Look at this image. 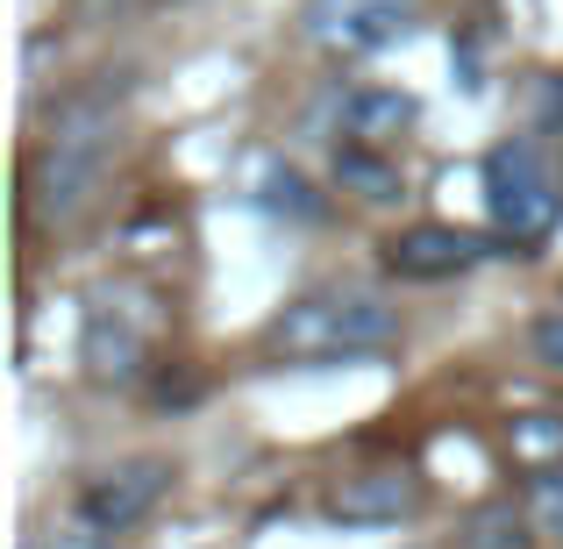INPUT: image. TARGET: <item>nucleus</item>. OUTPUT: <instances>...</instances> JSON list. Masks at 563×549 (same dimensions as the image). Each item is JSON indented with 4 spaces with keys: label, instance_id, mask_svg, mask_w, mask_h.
Returning <instances> with one entry per match:
<instances>
[{
    "label": "nucleus",
    "instance_id": "6e6552de",
    "mask_svg": "<svg viewBox=\"0 0 563 549\" xmlns=\"http://www.w3.org/2000/svg\"><path fill=\"white\" fill-rule=\"evenodd\" d=\"M143 358H151V343H143L136 315L114 300H100L93 315H86V378L93 385H136Z\"/></svg>",
    "mask_w": 563,
    "mask_h": 549
},
{
    "label": "nucleus",
    "instance_id": "2eb2a0df",
    "mask_svg": "<svg viewBox=\"0 0 563 549\" xmlns=\"http://www.w3.org/2000/svg\"><path fill=\"white\" fill-rule=\"evenodd\" d=\"M536 358L550 371H563V307H550V315L536 321Z\"/></svg>",
    "mask_w": 563,
    "mask_h": 549
},
{
    "label": "nucleus",
    "instance_id": "9b49d317",
    "mask_svg": "<svg viewBox=\"0 0 563 549\" xmlns=\"http://www.w3.org/2000/svg\"><path fill=\"white\" fill-rule=\"evenodd\" d=\"M507 450H514V464H521L528 479H536V471H556L563 464V414H528V421H514Z\"/></svg>",
    "mask_w": 563,
    "mask_h": 549
},
{
    "label": "nucleus",
    "instance_id": "7ed1b4c3",
    "mask_svg": "<svg viewBox=\"0 0 563 549\" xmlns=\"http://www.w3.org/2000/svg\"><path fill=\"white\" fill-rule=\"evenodd\" d=\"M485 207H493V229L507 235L514 250L542 243V235L556 229L563 179H556L550 151H542L536 136H514V143H499V151L485 157Z\"/></svg>",
    "mask_w": 563,
    "mask_h": 549
},
{
    "label": "nucleus",
    "instance_id": "20e7f679",
    "mask_svg": "<svg viewBox=\"0 0 563 549\" xmlns=\"http://www.w3.org/2000/svg\"><path fill=\"white\" fill-rule=\"evenodd\" d=\"M165 485H172V464L165 457H129V464H108L100 479H86L79 485V528L86 536H129V528L143 521V514L165 499Z\"/></svg>",
    "mask_w": 563,
    "mask_h": 549
},
{
    "label": "nucleus",
    "instance_id": "ddd939ff",
    "mask_svg": "<svg viewBox=\"0 0 563 549\" xmlns=\"http://www.w3.org/2000/svg\"><path fill=\"white\" fill-rule=\"evenodd\" d=\"M528 514H536L550 536H563V464L556 471H536V485H528Z\"/></svg>",
    "mask_w": 563,
    "mask_h": 549
},
{
    "label": "nucleus",
    "instance_id": "f257e3e1",
    "mask_svg": "<svg viewBox=\"0 0 563 549\" xmlns=\"http://www.w3.org/2000/svg\"><path fill=\"white\" fill-rule=\"evenodd\" d=\"M108 157H114V86H86L71 94L65 108L51 114L36 143V165H29V215L36 221H79L86 200L108 179Z\"/></svg>",
    "mask_w": 563,
    "mask_h": 549
},
{
    "label": "nucleus",
    "instance_id": "1a4fd4ad",
    "mask_svg": "<svg viewBox=\"0 0 563 549\" xmlns=\"http://www.w3.org/2000/svg\"><path fill=\"white\" fill-rule=\"evenodd\" d=\"M413 94H399V86H357V94L343 100V143H372V151H393L399 136L413 129Z\"/></svg>",
    "mask_w": 563,
    "mask_h": 549
},
{
    "label": "nucleus",
    "instance_id": "9d476101",
    "mask_svg": "<svg viewBox=\"0 0 563 549\" xmlns=\"http://www.w3.org/2000/svg\"><path fill=\"white\" fill-rule=\"evenodd\" d=\"M335 179L357 193V200H393V193H399V165L385 151H372V143H343V151H335Z\"/></svg>",
    "mask_w": 563,
    "mask_h": 549
},
{
    "label": "nucleus",
    "instance_id": "f8f14e48",
    "mask_svg": "<svg viewBox=\"0 0 563 549\" xmlns=\"http://www.w3.org/2000/svg\"><path fill=\"white\" fill-rule=\"evenodd\" d=\"M257 207H264V215H292V221L321 215V200H314V186H307V172L278 165V157H264V165H257Z\"/></svg>",
    "mask_w": 563,
    "mask_h": 549
},
{
    "label": "nucleus",
    "instance_id": "4468645a",
    "mask_svg": "<svg viewBox=\"0 0 563 549\" xmlns=\"http://www.w3.org/2000/svg\"><path fill=\"white\" fill-rule=\"evenodd\" d=\"M521 542L528 536H521V514H514V507H493L478 521V536H471V549H521Z\"/></svg>",
    "mask_w": 563,
    "mask_h": 549
},
{
    "label": "nucleus",
    "instance_id": "f03ea898",
    "mask_svg": "<svg viewBox=\"0 0 563 549\" xmlns=\"http://www.w3.org/2000/svg\"><path fill=\"white\" fill-rule=\"evenodd\" d=\"M264 343L286 364H357L399 343V307H385L378 293H357V286H321V293H300L264 329Z\"/></svg>",
    "mask_w": 563,
    "mask_h": 549
},
{
    "label": "nucleus",
    "instance_id": "0eeeda50",
    "mask_svg": "<svg viewBox=\"0 0 563 549\" xmlns=\"http://www.w3.org/2000/svg\"><path fill=\"white\" fill-rule=\"evenodd\" d=\"M421 507V479L413 471H350L321 493V514L343 528H385V521H407Z\"/></svg>",
    "mask_w": 563,
    "mask_h": 549
},
{
    "label": "nucleus",
    "instance_id": "423d86ee",
    "mask_svg": "<svg viewBox=\"0 0 563 549\" xmlns=\"http://www.w3.org/2000/svg\"><path fill=\"white\" fill-rule=\"evenodd\" d=\"M485 257V235L456 229V221H413V229L385 235V272L413 278V286H435V278H464Z\"/></svg>",
    "mask_w": 563,
    "mask_h": 549
},
{
    "label": "nucleus",
    "instance_id": "dca6fc26",
    "mask_svg": "<svg viewBox=\"0 0 563 549\" xmlns=\"http://www.w3.org/2000/svg\"><path fill=\"white\" fill-rule=\"evenodd\" d=\"M22 549H36V542H22Z\"/></svg>",
    "mask_w": 563,
    "mask_h": 549
},
{
    "label": "nucleus",
    "instance_id": "39448f33",
    "mask_svg": "<svg viewBox=\"0 0 563 549\" xmlns=\"http://www.w3.org/2000/svg\"><path fill=\"white\" fill-rule=\"evenodd\" d=\"M407 14H413V0H307L300 29L329 57H364V51H385L407 29Z\"/></svg>",
    "mask_w": 563,
    "mask_h": 549
}]
</instances>
